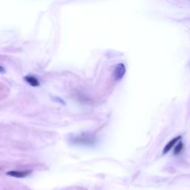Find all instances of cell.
I'll list each match as a JSON object with an SVG mask.
<instances>
[{
    "instance_id": "6da1fadb",
    "label": "cell",
    "mask_w": 190,
    "mask_h": 190,
    "mask_svg": "<svg viewBox=\"0 0 190 190\" xmlns=\"http://www.w3.org/2000/svg\"><path fill=\"white\" fill-rule=\"evenodd\" d=\"M125 74V66L123 63H119L114 71V77L116 80H120Z\"/></svg>"
},
{
    "instance_id": "7a4b0ae2",
    "label": "cell",
    "mask_w": 190,
    "mask_h": 190,
    "mask_svg": "<svg viewBox=\"0 0 190 190\" xmlns=\"http://www.w3.org/2000/svg\"><path fill=\"white\" fill-rule=\"evenodd\" d=\"M180 139H181V137H180V136H178V137L173 138L171 141H169L163 149V154H167V153L169 152V151H170L171 149L177 144V143H178Z\"/></svg>"
},
{
    "instance_id": "3957f363",
    "label": "cell",
    "mask_w": 190,
    "mask_h": 190,
    "mask_svg": "<svg viewBox=\"0 0 190 190\" xmlns=\"http://www.w3.org/2000/svg\"><path fill=\"white\" fill-rule=\"evenodd\" d=\"M31 171H10L8 172H7V175L9 176L15 177V178H25V177L27 176L28 175H30Z\"/></svg>"
},
{
    "instance_id": "277c9868",
    "label": "cell",
    "mask_w": 190,
    "mask_h": 190,
    "mask_svg": "<svg viewBox=\"0 0 190 190\" xmlns=\"http://www.w3.org/2000/svg\"><path fill=\"white\" fill-rule=\"evenodd\" d=\"M25 80L29 85L33 86V87H36V86H39V85H40L37 78H36L34 76H31V75H27V76L25 77Z\"/></svg>"
},
{
    "instance_id": "5b68a950",
    "label": "cell",
    "mask_w": 190,
    "mask_h": 190,
    "mask_svg": "<svg viewBox=\"0 0 190 190\" xmlns=\"http://www.w3.org/2000/svg\"><path fill=\"white\" fill-rule=\"evenodd\" d=\"M183 149H184V144H183V143H181V142H180V143H178V144L175 146L174 154H176V155L180 154L183 151Z\"/></svg>"
}]
</instances>
